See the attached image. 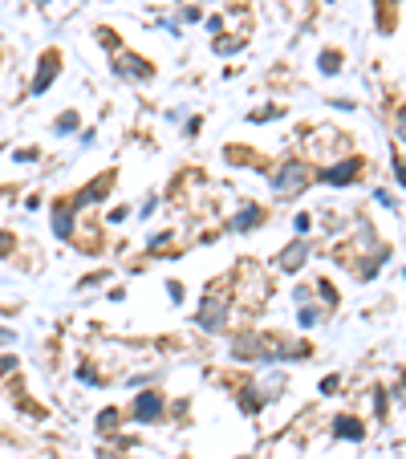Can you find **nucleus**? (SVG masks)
<instances>
[{
	"label": "nucleus",
	"mask_w": 406,
	"mask_h": 459,
	"mask_svg": "<svg viewBox=\"0 0 406 459\" xmlns=\"http://www.w3.org/2000/svg\"><path fill=\"white\" fill-rule=\"evenodd\" d=\"M53 224H57V236H70V212H65V208H57Z\"/></svg>",
	"instance_id": "6e6552de"
},
{
	"label": "nucleus",
	"mask_w": 406,
	"mask_h": 459,
	"mask_svg": "<svg viewBox=\"0 0 406 459\" xmlns=\"http://www.w3.org/2000/svg\"><path fill=\"white\" fill-rule=\"evenodd\" d=\"M358 159H345V163H337L334 171H325V175H321V179H325V183H350V179H354V175H358Z\"/></svg>",
	"instance_id": "f03ea898"
},
{
	"label": "nucleus",
	"mask_w": 406,
	"mask_h": 459,
	"mask_svg": "<svg viewBox=\"0 0 406 459\" xmlns=\"http://www.w3.org/2000/svg\"><path fill=\"white\" fill-rule=\"evenodd\" d=\"M305 187V167L301 163H288L281 175H276V192H301Z\"/></svg>",
	"instance_id": "f257e3e1"
},
{
	"label": "nucleus",
	"mask_w": 406,
	"mask_h": 459,
	"mask_svg": "<svg viewBox=\"0 0 406 459\" xmlns=\"http://www.w3.org/2000/svg\"><path fill=\"white\" fill-rule=\"evenodd\" d=\"M337 435L354 439V435H361V427H358V423H354V419H337Z\"/></svg>",
	"instance_id": "0eeeda50"
},
{
	"label": "nucleus",
	"mask_w": 406,
	"mask_h": 459,
	"mask_svg": "<svg viewBox=\"0 0 406 459\" xmlns=\"http://www.w3.org/2000/svg\"><path fill=\"white\" fill-rule=\"evenodd\" d=\"M53 65H57V57L49 53V57H45V65H41V77H37V86H33V90H45V86H49V77H53Z\"/></svg>",
	"instance_id": "423d86ee"
},
{
	"label": "nucleus",
	"mask_w": 406,
	"mask_h": 459,
	"mask_svg": "<svg viewBox=\"0 0 406 459\" xmlns=\"http://www.w3.org/2000/svg\"><path fill=\"white\" fill-rule=\"evenodd\" d=\"M301 260H305V244H297V248H288L285 256H281V268H288V272H292V268H301Z\"/></svg>",
	"instance_id": "39448f33"
},
{
	"label": "nucleus",
	"mask_w": 406,
	"mask_h": 459,
	"mask_svg": "<svg viewBox=\"0 0 406 459\" xmlns=\"http://www.w3.org/2000/svg\"><path fill=\"white\" fill-rule=\"evenodd\" d=\"M159 411H163V403H159L155 394H143V398H139V407H134V414H139V419H155Z\"/></svg>",
	"instance_id": "20e7f679"
},
{
	"label": "nucleus",
	"mask_w": 406,
	"mask_h": 459,
	"mask_svg": "<svg viewBox=\"0 0 406 459\" xmlns=\"http://www.w3.org/2000/svg\"><path fill=\"white\" fill-rule=\"evenodd\" d=\"M118 73H126V77H130V73H134V77H150V65H146V61H139V57H122V61H118Z\"/></svg>",
	"instance_id": "7ed1b4c3"
}]
</instances>
